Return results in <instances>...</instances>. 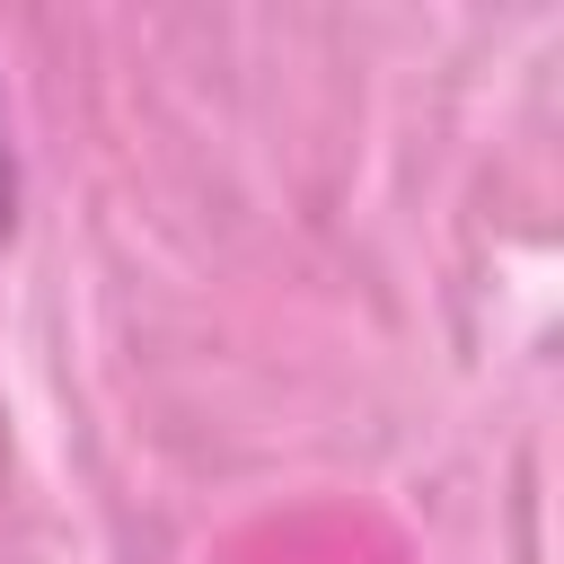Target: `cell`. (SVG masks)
Segmentation results:
<instances>
[{
	"label": "cell",
	"mask_w": 564,
	"mask_h": 564,
	"mask_svg": "<svg viewBox=\"0 0 564 564\" xmlns=\"http://www.w3.org/2000/svg\"><path fill=\"white\" fill-rule=\"evenodd\" d=\"M18 229V167H9V141H0V238Z\"/></svg>",
	"instance_id": "1"
}]
</instances>
